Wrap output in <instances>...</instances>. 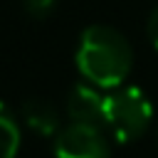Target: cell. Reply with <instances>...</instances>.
Listing matches in <instances>:
<instances>
[{"mask_svg": "<svg viewBox=\"0 0 158 158\" xmlns=\"http://www.w3.org/2000/svg\"><path fill=\"white\" fill-rule=\"evenodd\" d=\"M22 143V133L12 111L0 101V158H15Z\"/></svg>", "mask_w": 158, "mask_h": 158, "instance_id": "obj_6", "label": "cell"}, {"mask_svg": "<svg viewBox=\"0 0 158 158\" xmlns=\"http://www.w3.org/2000/svg\"><path fill=\"white\" fill-rule=\"evenodd\" d=\"M131 64V44L118 30L109 25H91L81 32L77 47V67L89 84L99 89H116L126 81Z\"/></svg>", "mask_w": 158, "mask_h": 158, "instance_id": "obj_1", "label": "cell"}, {"mask_svg": "<svg viewBox=\"0 0 158 158\" xmlns=\"http://www.w3.org/2000/svg\"><path fill=\"white\" fill-rule=\"evenodd\" d=\"M22 118L27 123V128H32L40 136H57L62 131V118L59 111L54 109V104H49L47 99H27L22 104Z\"/></svg>", "mask_w": 158, "mask_h": 158, "instance_id": "obj_5", "label": "cell"}, {"mask_svg": "<svg viewBox=\"0 0 158 158\" xmlns=\"http://www.w3.org/2000/svg\"><path fill=\"white\" fill-rule=\"evenodd\" d=\"M148 40H151V44L158 49V7L151 12V17H148Z\"/></svg>", "mask_w": 158, "mask_h": 158, "instance_id": "obj_8", "label": "cell"}, {"mask_svg": "<svg viewBox=\"0 0 158 158\" xmlns=\"http://www.w3.org/2000/svg\"><path fill=\"white\" fill-rule=\"evenodd\" d=\"M151 116L153 106L138 86H118L116 91L106 94L104 126H109L116 141L131 143L141 138L151 123Z\"/></svg>", "mask_w": 158, "mask_h": 158, "instance_id": "obj_2", "label": "cell"}, {"mask_svg": "<svg viewBox=\"0 0 158 158\" xmlns=\"http://www.w3.org/2000/svg\"><path fill=\"white\" fill-rule=\"evenodd\" d=\"M104 111H106V96L94 84H77L67 96V116L74 123H94L104 126Z\"/></svg>", "mask_w": 158, "mask_h": 158, "instance_id": "obj_4", "label": "cell"}, {"mask_svg": "<svg viewBox=\"0 0 158 158\" xmlns=\"http://www.w3.org/2000/svg\"><path fill=\"white\" fill-rule=\"evenodd\" d=\"M22 5L32 17H44V15H49L54 10L57 0H22Z\"/></svg>", "mask_w": 158, "mask_h": 158, "instance_id": "obj_7", "label": "cell"}, {"mask_svg": "<svg viewBox=\"0 0 158 158\" xmlns=\"http://www.w3.org/2000/svg\"><path fill=\"white\" fill-rule=\"evenodd\" d=\"M109 138L101 126L69 123L54 136V158H109Z\"/></svg>", "mask_w": 158, "mask_h": 158, "instance_id": "obj_3", "label": "cell"}]
</instances>
